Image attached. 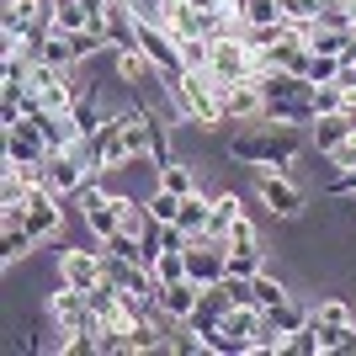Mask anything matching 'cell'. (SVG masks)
Listing matches in <instances>:
<instances>
[{
    "label": "cell",
    "instance_id": "cell-1",
    "mask_svg": "<svg viewBox=\"0 0 356 356\" xmlns=\"http://www.w3.org/2000/svg\"><path fill=\"white\" fill-rule=\"evenodd\" d=\"M303 134L282 128V122H261V128H234V138L223 144V154L234 165H255V170H293Z\"/></svg>",
    "mask_w": 356,
    "mask_h": 356
},
{
    "label": "cell",
    "instance_id": "cell-2",
    "mask_svg": "<svg viewBox=\"0 0 356 356\" xmlns=\"http://www.w3.org/2000/svg\"><path fill=\"white\" fill-rule=\"evenodd\" d=\"M261 122H266V90L255 74L223 86V128H261Z\"/></svg>",
    "mask_w": 356,
    "mask_h": 356
},
{
    "label": "cell",
    "instance_id": "cell-3",
    "mask_svg": "<svg viewBox=\"0 0 356 356\" xmlns=\"http://www.w3.org/2000/svg\"><path fill=\"white\" fill-rule=\"evenodd\" d=\"M86 176H90L86 149H54V154L43 160V186H48V192H59L64 202H70V197L86 186Z\"/></svg>",
    "mask_w": 356,
    "mask_h": 356
},
{
    "label": "cell",
    "instance_id": "cell-4",
    "mask_svg": "<svg viewBox=\"0 0 356 356\" xmlns=\"http://www.w3.org/2000/svg\"><path fill=\"white\" fill-rule=\"evenodd\" d=\"M48 319H54V330H59V335H70V330H90V325H96V314H90L86 287L59 282L54 293H48Z\"/></svg>",
    "mask_w": 356,
    "mask_h": 356
},
{
    "label": "cell",
    "instance_id": "cell-5",
    "mask_svg": "<svg viewBox=\"0 0 356 356\" xmlns=\"http://www.w3.org/2000/svg\"><path fill=\"white\" fill-rule=\"evenodd\" d=\"M54 149H48V134H43V122L32 118H16V122H6V160H16V165H38V160H48Z\"/></svg>",
    "mask_w": 356,
    "mask_h": 356
},
{
    "label": "cell",
    "instance_id": "cell-6",
    "mask_svg": "<svg viewBox=\"0 0 356 356\" xmlns=\"http://www.w3.org/2000/svg\"><path fill=\"white\" fill-rule=\"evenodd\" d=\"M27 229H32L38 245H43V239H59L64 234V197L48 192V186H32L27 192Z\"/></svg>",
    "mask_w": 356,
    "mask_h": 356
},
{
    "label": "cell",
    "instance_id": "cell-7",
    "mask_svg": "<svg viewBox=\"0 0 356 356\" xmlns=\"http://www.w3.org/2000/svg\"><path fill=\"white\" fill-rule=\"evenodd\" d=\"M59 0H0V32H54Z\"/></svg>",
    "mask_w": 356,
    "mask_h": 356
},
{
    "label": "cell",
    "instance_id": "cell-8",
    "mask_svg": "<svg viewBox=\"0 0 356 356\" xmlns=\"http://www.w3.org/2000/svg\"><path fill=\"white\" fill-rule=\"evenodd\" d=\"M102 277H106V245H102V250H74V245H64V250H59V282L96 287Z\"/></svg>",
    "mask_w": 356,
    "mask_h": 356
},
{
    "label": "cell",
    "instance_id": "cell-9",
    "mask_svg": "<svg viewBox=\"0 0 356 356\" xmlns=\"http://www.w3.org/2000/svg\"><path fill=\"white\" fill-rule=\"evenodd\" d=\"M208 70L218 74L223 86H234V80H250L255 74V54L239 38H213V59H208Z\"/></svg>",
    "mask_w": 356,
    "mask_h": 356
},
{
    "label": "cell",
    "instance_id": "cell-10",
    "mask_svg": "<svg viewBox=\"0 0 356 356\" xmlns=\"http://www.w3.org/2000/svg\"><path fill=\"white\" fill-rule=\"evenodd\" d=\"M261 202H266L271 218H298L303 213V192L293 186L287 170H261Z\"/></svg>",
    "mask_w": 356,
    "mask_h": 356
},
{
    "label": "cell",
    "instance_id": "cell-11",
    "mask_svg": "<svg viewBox=\"0 0 356 356\" xmlns=\"http://www.w3.org/2000/svg\"><path fill=\"white\" fill-rule=\"evenodd\" d=\"M186 277L202 282V287L229 277V250H223V245H208V239H192V245H186Z\"/></svg>",
    "mask_w": 356,
    "mask_h": 356
},
{
    "label": "cell",
    "instance_id": "cell-12",
    "mask_svg": "<svg viewBox=\"0 0 356 356\" xmlns=\"http://www.w3.org/2000/svg\"><path fill=\"white\" fill-rule=\"evenodd\" d=\"M112 80H122V86L144 90L149 80H160V64L149 59L144 48H112Z\"/></svg>",
    "mask_w": 356,
    "mask_h": 356
},
{
    "label": "cell",
    "instance_id": "cell-13",
    "mask_svg": "<svg viewBox=\"0 0 356 356\" xmlns=\"http://www.w3.org/2000/svg\"><path fill=\"white\" fill-rule=\"evenodd\" d=\"M197 303H202V282H192V277H181V282H165V287H160V309L170 314V319H192Z\"/></svg>",
    "mask_w": 356,
    "mask_h": 356
},
{
    "label": "cell",
    "instance_id": "cell-14",
    "mask_svg": "<svg viewBox=\"0 0 356 356\" xmlns=\"http://www.w3.org/2000/svg\"><path fill=\"white\" fill-rule=\"evenodd\" d=\"M181 229H186V239H192V234H202V229H208V223H213V197H202V192H186V197H181Z\"/></svg>",
    "mask_w": 356,
    "mask_h": 356
},
{
    "label": "cell",
    "instance_id": "cell-15",
    "mask_svg": "<svg viewBox=\"0 0 356 356\" xmlns=\"http://www.w3.org/2000/svg\"><path fill=\"white\" fill-rule=\"evenodd\" d=\"M346 134H351L346 112H325V118H314V149H319V154H330V149L341 144Z\"/></svg>",
    "mask_w": 356,
    "mask_h": 356
},
{
    "label": "cell",
    "instance_id": "cell-16",
    "mask_svg": "<svg viewBox=\"0 0 356 356\" xmlns=\"http://www.w3.org/2000/svg\"><path fill=\"white\" fill-rule=\"evenodd\" d=\"M154 186H165V192H176V197L197 192V181H192V165H181V160L160 165V170H154Z\"/></svg>",
    "mask_w": 356,
    "mask_h": 356
},
{
    "label": "cell",
    "instance_id": "cell-17",
    "mask_svg": "<svg viewBox=\"0 0 356 356\" xmlns=\"http://www.w3.org/2000/svg\"><path fill=\"white\" fill-rule=\"evenodd\" d=\"M0 234H6V245H0V261H6V266H16V261H22V255L38 245L27 223H11V229H0Z\"/></svg>",
    "mask_w": 356,
    "mask_h": 356
},
{
    "label": "cell",
    "instance_id": "cell-18",
    "mask_svg": "<svg viewBox=\"0 0 356 356\" xmlns=\"http://www.w3.org/2000/svg\"><path fill=\"white\" fill-rule=\"evenodd\" d=\"M102 106H96V86H86V90H80V102H74V128H80V134H96V128H102Z\"/></svg>",
    "mask_w": 356,
    "mask_h": 356
},
{
    "label": "cell",
    "instance_id": "cell-19",
    "mask_svg": "<svg viewBox=\"0 0 356 356\" xmlns=\"http://www.w3.org/2000/svg\"><path fill=\"white\" fill-rule=\"evenodd\" d=\"M176 54H181V70H208L213 38H176Z\"/></svg>",
    "mask_w": 356,
    "mask_h": 356
},
{
    "label": "cell",
    "instance_id": "cell-20",
    "mask_svg": "<svg viewBox=\"0 0 356 356\" xmlns=\"http://www.w3.org/2000/svg\"><path fill=\"white\" fill-rule=\"evenodd\" d=\"M250 293H255V303H261V309H277V303H287V287L277 282V277H271L266 266H261V271L250 277Z\"/></svg>",
    "mask_w": 356,
    "mask_h": 356
},
{
    "label": "cell",
    "instance_id": "cell-21",
    "mask_svg": "<svg viewBox=\"0 0 356 356\" xmlns=\"http://www.w3.org/2000/svg\"><path fill=\"white\" fill-rule=\"evenodd\" d=\"M86 22H90L86 0H59V11H54V32H86Z\"/></svg>",
    "mask_w": 356,
    "mask_h": 356
},
{
    "label": "cell",
    "instance_id": "cell-22",
    "mask_svg": "<svg viewBox=\"0 0 356 356\" xmlns=\"http://www.w3.org/2000/svg\"><path fill=\"white\" fill-rule=\"evenodd\" d=\"M346 64V54H309V64H303V80H314V86H325V80H335Z\"/></svg>",
    "mask_w": 356,
    "mask_h": 356
},
{
    "label": "cell",
    "instance_id": "cell-23",
    "mask_svg": "<svg viewBox=\"0 0 356 356\" xmlns=\"http://www.w3.org/2000/svg\"><path fill=\"white\" fill-rule=\"evenodd\" d=\"M287 351H293V356H319V319H314V314L287 335Z\"/></svg>",
    "mask_w": 356,
    "mask_h": 356
},
{
    "label": "cell",
    "instance_id": "cell-24",
    "mask_svg": "<svg viewBox=\"0 0 356 356\" xmlns=\"http://www.w3.org/2000/svg\"><path fill=\"white\" fill-rule=\"evenodd\" d=\"M149 271H154L160 282H181V277H186V250H160L149 261Z\"/></svg>",
    "mask_w": 356,
    "mask_h": 356
},
{
    "label": "cell",
    "instance_id": "cell-25",
    "mask_svg": "<svg viewBox=\"0 0 356 356\" xmlns=\"http://www.w3.org/2000/svg\"><path fill=\"white\" fill-rule=\"evenodd\" d=\"M266 319H271V330H277V335H293L298 325H303V319H309V314L298 309L293 298H287V303H277V309H266Z\"/></svg>",
    "mask_w": 356,
    "mask_h": 356
},
{
    "label": "cell",
    "instance_id": "cell-26",
    "mask_svg": "<svg viewBox=\"0 0 356 356\" xmlns=\"http://www.w3.org/2000/svg\"><path fill=\"white\" fill-rule=\"evenodd\" d=\"M149 213H154L160 223H176L181 218V197L165 192V186H154V192H149Z\"/></svg>",
    "mask_w": 356,
    "mask_h": 356
},
{
    "label": "cell",
    "instance_id": "cell-27",
    "mask_svg": "<svg viewBox=\"0 0 356 356\" xmlns=\"http://www.w3.org/2000/svg\"><path fill=\"white\" fill-rule=\"evenodd\" d=\"M309 102H314V112L325 118V112H341V106H346V90L335 86V80H325V86H314V96H309Z\"/></svg>",
    "mask_w": 356,
    "mask_h": 356
},
{
    "label": "cell",
    "instance_id": "cell-28",
    "mask_svg": "<svg viewBox=\"0 0 356 356\" xmlns=\"http://www.w3.org/2000/svg\"><path fill=\"white\" fill-rule=\"evenodd\" d=\"M239 11H245V22H250V27H266V22H282V6H277V0H245Z\"/></svg>",
    "mask_w": 356,
    "mask_h": 356
},
{
    "label": "cell",
    "instance_id": "cell-29",
    "mask_svg": "<svg viewBox=\"0 0 356 356\" xmlns=\"http://www.w3.org/2000/svg\"><path fill=\"white\" fill-rule=\"evenodd\" d=\"M239 213H245V208H239V197H234V192L213 197V223H208V229H229V223H234Z\"/></svg>",
    "mask_w": 356,
    "mask_h": 356
},
{
    "label": "cell",
    "instance_id": "cell-30",
    "mask_svg": "<svg viewBox=\"0 0 356 356\" xmlns=\"http://www.w3.org/2000/svg\"><path fill=\"white\" fill-rule=\"evenodd\" d=\"M325 165L335 170V176H341V170H351V165H356V134H346L341 144L330 149V154H325Z\"/></svg>",
    "mask_w": 356,
    "mask_h": 356
},
{
    "label": "cell",
    "instance_id": "cell-31",
    "mask_svg": "<svg viewBox=\"0 0 356 356\" xmlns=\"http://www.w3.org/2000/svg\"><path fill=\"white\" fill-rule=\"evenodd\" d=\"M229 245H234V250H261V239H255V223L245 218V213L229 223Z\"/></svg>",
    "mask_w": 356,
    "mask_h": 356
},
{
    "label": "cell",
    "instance_id": "cell-32",
    "mask_svg": "<svg viewBox=\"0 0 356 356\" xmlns=\"http://www.w3.org/2000/svg\"><path fill=\"white\" fill-rule=\"evenodd\" d=\"M319 325H351V309H346V298H325L319 309H314Z\"/></svg>",
    "mask_w": 356,
    "mask_h": 356
},
{
    "label": "cell",
    "instance_id": "cell-33",
    "mask_svg": "<svg viewBox=\"0 0 356 356\" xmlns=\"http://www.w3.org/2000/svg\"><path fill=\"white\" fill-rule=\"evenodd\" d=\"M261 271V250H229V277H255Z\"/></svg>",
    "mask_w": 356,
    "mask_h": 356
},
{
    "label": "cell",
    "instance_id": "cell-34",
    "mask_svg": "<svg viewBox=\"0 0 356 356\" xmlns=\"http://www.w3.org/2000/svg\"><path fill=\"white\" fill-rule=\"evenodd\" d=\"M138 6V16H149V22H154V6H160V0H134Z\"/></svg>",
    "mask_w": 356,
    "mask_h": 356
},
{
    "label": "cell",
    "instance_id": "cell-35",
    "mask_svg": "<svg viewBox=\"0 0 356 356\" xmlns=\"http://www.w3.org/2000/svg\"><path fill=\"white\" fill-rule=\"evenodd\" d=\"M197 11H218V0H192Z\"/></svg>",
    "mask_w": 356,
    "mask_h": 356
},
{
    "label": "cell",
    "instance_id": "cell-36",
    "mask_svg": "<svg viewBox=\"0 0 356 356\" xmlns=\"http://www.w3.org/2000/svg\"><path fill=\"white\" fill-rule=\"evenodd\" d=\"M346 11H351V22H356V0H346Z\"/></svg>",
    "mask_w": 356,
    "mask_h": 356
}]
</instances>
